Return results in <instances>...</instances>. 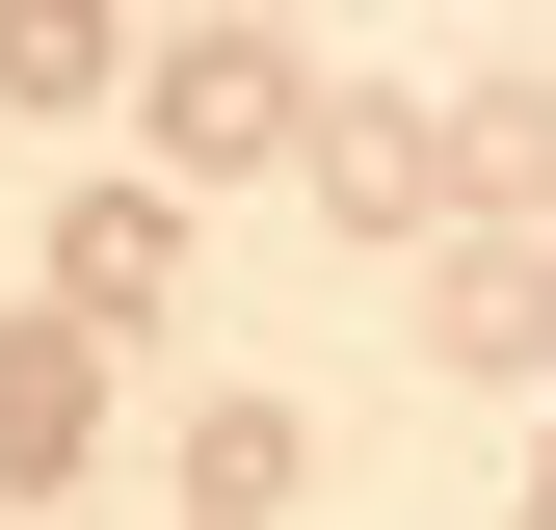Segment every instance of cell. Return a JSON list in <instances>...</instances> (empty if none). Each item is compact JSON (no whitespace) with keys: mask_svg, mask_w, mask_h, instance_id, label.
Returning <instances> with one entry per match:
<instances>
[{"mask_svg":"<svg viewBox=\"0 0 556 530\" xmlns=\"http://www.w3.org/2000/svg\"><path fill=\"white\" fill-rule=\"evenodd\" d=\"M186 504H213V530L292 504V398H213V425H186Z\"/></svg>","mask_w":556,"mask_h":530,"instance_id":"cell-8","label":"cell"},{"mask_svg":"<svg viewBox=\"0 0 556 530\" xmlns=\"http://www.w3.org/2000/svg\"><path fill=\"white\" fill-rule=\"evenodd\" d=\"M132 106H160V186H265V160H318V80H292V27H186Z\"/></svg>","mask_w":556,"mask_h":530,"instance_id":"cell-1","label":"cell"},{"mask_svg":"<svg viewBox=\"0 0 556 530\" xmlns=\"http://www.w3.org/2000/svg\"><path fill=\"white\" fill-rule=\"evenodd\" d=\"M425 345L451 371H556V265L530 239H425Z\"/></svg>","mask_w":556,"mask_h":530,"instance_id":"cell-3","label":"cell"},{"mask_svg":"<svg viewBox=\"0 0 556 530\" xmlns=\"http://www.w3.org/2000/svg\"><path fill=\"white\" fill-rule=\"evenodd\" d=\"M160 265H186V213H160V186H106V213L53 239V318L106 345V318H160Z\"/></svg>","mask_w":556,"mask_h":530,"instance_id":"cell-5","label":"cell"},{"mask_svg":"<svg viewBox=\"0 0 556 530\" xmlns=\"http://www.w3.org/2000/svg\"><path fill=\"white\" fill-rule=\"evenodd\" d=\"M451 186H477V239H530V186H556V80H504V106H451Z\"/></svg>","mask_w":556,"mask_h":530,"instance_id":"cell-6","label":"cell"},{"mask_svg":"<svg viewBox=\"0 0 556 530\" xmlns=\"http://www.w3.org/2000/svg\"><path fill=\"white\" fill-rule=\"evenodd\" d=\"M132 53H106V0H0V106H106Z\"/></svg>","mask_w":556,"mask_h":530,"instance_id":"cell-7","label":"cell"},{"mask_svg":"<svg viewBox=\"0 0 556 530\" xmlns=\"http://www.w3.org/2000/svg\"><path fill=\"white\" fill-rule=\"evenodd\" d=\"M239 27H265V0H239Z\"/></svg>","mask_w":556,"mask_h":530,"instance_id":"cell-9","label":"cell"},{"mask_svg":"<svg viewBox=\"0 0 556 530\" xmlns=\"http://www.w3.org/2000/svg\"><path fill=\"white\" fill-rule=\"evenodd\" d=\"M530 530H556V504H530Z\"/></svg>","mask_w":556,"mask_h":530,"instance_id":"cell-10","label":"cell"},{"mask_svg":"<svg viewBox=\"0 0 556 530\" xmlns=\"http://www.w3.org/2000/svg\"><path fill=\"white\" fill-rule=\"evenodd\" d=\"M80 425H106V345L80 318H0V478H80Z\"/></svg>","mask_w":556,"mask_h":530,"instance_id":"cell-4","label":"cell"},{"mask_svg":"<svg viewBox=\"0 0 556 530\" xmlns=\"http://www.w3.org/2000/svg\"><path fill=\"white\" fill-rule=\"evenodd\" d=\"M318 213H371V239H451V132H425V106H344V80H318Z\"/></svg>","mask_w":556,"mask_h":530,"instance_id":"cell-2","label":"cell"}]
</instances>
